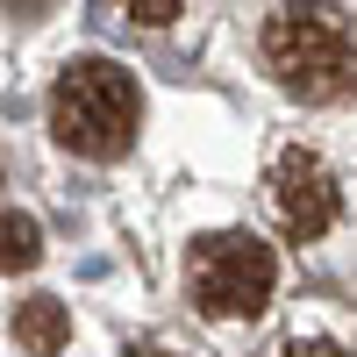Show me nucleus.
Segmentation results:
<instances>
[{
    "label": "nucleus",
    "mask_w": 357,
    "mask_h": 357,
    "mask_svg": "<svg viewBox=\"0 0 357 357\" xmlns=\"http://www.w3.org/2000/svg\"><path fill=\"white\" fill-rule=\"evenodd\" d=\"M279 357H350L343 343H321V336H293V343H279Z\"/></svg>",
    "instance_id": "8"
},
{
    "label": "nucleus",
    "mask_w": 357,
    "mask_h": 357,
    "mask_svg": "<svg viewBox=\"0 0 357 357\" xmlns=\"http://www.w3.org/2000/svg\"><path fill=\"white\" fill-rule=\"evenodd\" d=\"M36 257H43V229H36V215L0 207V272H29Z\"/></svg>",
    "instance_id": "6"
},
{
    "label": "nucleus",
    "mask_w": 357,
    "mask_h": 357,
    "mask_svg": "<svg viewBox=\"0 0 357 357\" xmlns=\"http://www.w3.org/2000/svg\"><path fill=\"white\" fill-rule=\"evenodd\" d=\"M272 215L286 222V236H329L343 215V193H336V172L321 165L314 151H279L272 165Z\"/></svg>",
    "instance_id": "4"
},
{
    "label": "nucleus",
    "mask_w": 357,
    "mask_h": 357,
    "mask_svg": "<svg viewBox=\"0 0 357 357\" xmlns=\"http://www.w3.org/2000/svg\"><path fill=\"white\" fill-rule=\"evenodd\" d=\"M114 8H122L129 22H143V29H165L178 15V0H114Z\"/></svg>",
    "instance_id": "7"
},
{
    "label": "nucleus",
    "mask_w": 357,
    "mask_h": 357,
    "mask_svg": "<svg viewBox=\"0 0 357 357\" xmlns=\"http://www.w3.org/2000/svg\"><path fill=\"white\" fill-rule=\"evenodd\" d=\"M129 357H165V350H158V343H136V350H129Z\"/></svg>",
    "instance_id": "9"
},
{
    "label": "nucleus",
    "mask_w": 357,
    "mask_h": 357,
    "mask_svg": "<svg viewBox=\"0 0 357 357\" xmlns=\"http://www.w3.org/2000/svg\"><path fill=\"white\" fill-rule=\"evenodd\" d=\"M15 343H22L29 357H57V350L72 343V307L50 301V293L22 301V307H15Z\"/></svg>",
    "instance_id": "5"
},
{
    "label": "nucleus",
    "mask_w": 357,
    "mask_h": 357,
    "mask_svg": "<svg viewBox=\"0 0 357 357\" xmlns=\"http://www.w3.org/2000/svg\"><path fill=\"white\" fill-rule=\"evenodd\" d=\"M264 65L286 93L329 107V100L357 93V22L329 0H286L264 22Z\"/></svg>",
    "instance_id": "1"
},
{
    "label": "nucleus",
    "mask_w": 357,
    "mask_h": 357,
    "mask_svg": "<svg viewBox=\"0 0 357 357\" xmlns=\"http://www.w3.org/2000/svg\"><path fill=\"white\" fill-rule=\"evenodd\" d=\"M279 286V257L272 243H257L250 229H222V236H200L186 250V293L207 321H236V314H257Z\"/></svg>",
    "instance_id": "3"
},
{
    "label": "nucleus",
    "mask_w": 357,
    "mask_h": 357,
    "mask_svg": "<svg viewBox=\"0 0 357 357\" xmlns=\"http://www.w3.org/2000/svg\"><path fill=\"white\" fill-rule=\"evenodd\" d=\"M136 122H143V93L122 65H107V57H79V65L57 72L50 86V136L65 143L72 158H122L136 143Z\"/></svg>",
    "instance_id": "2"
}]
</instances>
